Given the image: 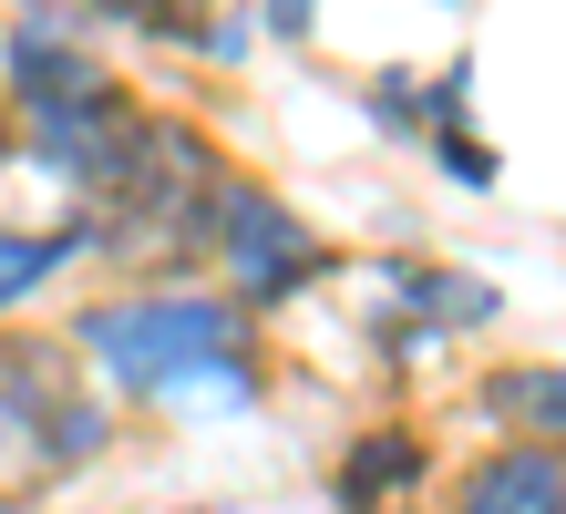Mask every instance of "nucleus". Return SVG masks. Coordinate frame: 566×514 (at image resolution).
<instances>
[{
  "instance_id": "obj_2",
  "label": "nucleus",
  "mask_w": 566,
  "mask_h": 514,
  "mask_svg": "<svg viewBox=\"0 0 566 514\" xmlns=\"http://www.w3.org/2000/svg\"><path fill=\"white\" fill-rule=\"evenodd\" d=\"M73 339L104 360V381L145 391V401H176L186 381H217L227 401H258L248 308H238V298H196V289L104 298V308H83V319H73Z\"/></svg>"
},
{
  "instance_id": "obj_6",
  "label": "nucleus",
  "mask_w": 566,
  "mask_h": 514,
  "mask_svg": "<svg viewBox=\"0 0 566 514\" xmlns=\"http://www.w3.org/2000/svg\"><path fill=\"white\" fill-rule=\"evenodd\" d=\"M422 473H432V442L412 422H381V432H360L350 453H340V504L360 514V504H381V494H412Z\"/></svg>"
},
{
  "instance_id": "obj_8",
  "label": "nucleus",
  "mask_w": 566,
  "mask_h": 514,
  "mask_svg": "<svg viewBox=\"0 0 566 514\" xmlns=\"http://www.w3.org/2000/svg\"><path fill=\"white\" fill-rule=\"evenodd\" d=\"M83 248H93V217H83V227H52V237L0 227V319H11L21 298H42V289H52V268H62V258H83Z\"/></svg>"
},
{
  "instance_id": "obj_5",
  "label": "nucleus",
  "mask_w": 566,
  "mask_h": 514,
  "mask_svg": "<svg viewBox=\"0 0 566 514\" xmlns=\"http://www.w3.org/2000/svg\"><path fill=\"white\" fill-rule=\"evenodd\" d=\"M453 514H566V453L556 442H494L484 463H463Z\"/></svg>"
},
{
  "instance_id": "obj_7",
  "label": "nucleus",
  "mask_w": 566,
  "mask_h": 514,
  "mask_svg": "<svg viewBox=\"0 0 566 514\" xmlns=\"http://www.w3.org/2000/svg\"><path fill=\"white\" fill-rule=\"evenodd\" d=\"M484 411L515 422V442H566V370H494Z\"/></svg>"
},
{
  "instance_id": "obj_1",
  "label": "nucleus",
  "mask_w": 566,
  "mask_h": 514,
  "mask_svg": "<svg viewBox=\"0 0 566 514\" xmlns=\"http://www.w3.org/2000/svg\"><path fill=\"white\" fill-rule=\"evenodd\" d=\"M11 93H21V155L42 165V176H62L73 196L104 206L124 186V165H135L145 124L135 93H124L93 52L52 42V31H31V42H11Z\"/></svg>"
},
{
  "instance_id": "obj_11",
  "label": "nucleus",
  "mask_w": 566,
  "mask_h": 514,
  "mask_svg": "<svg viewBox=\"0 0 566 514\" xmlns=\"http://www.w3.org/2000/svg\"><path fill=\"white\" fill-rule=\"evenodd\" d=\"M0 165H11V134H0Z\"/></svg>"
},
{
  "instance_id": "obj_9",
  "label": "nucleus",
  "mask_w": 566,
  "mask_h": 514,
  "mask_svg": "<svg viewBox=\"0 0 566 514\" xmlns=\"http://www.w3.org/2000/svg\"><path fill=\"white\" fill-rule=\"evenodd\" d=\"M402 308H412V329H484L494 319V289L474 279V268H412Z\"/></svg>"
},
{
  "instance_id": "obj_3",
  "label": "nucleus",
  "mask_w": 566,
  "mask_h": 514,
  "mask_svg": "<svg viewBox=\"0 0 566 514\" xmlns=\"http://www.w3.org/2000/svg\"><path fill=\"white\" fill-rule=\"evenodd\" d=\"M227 186H238V176L217 165V145H207L196 124H145V145H135V165H124V186L93 206V248L145 258V268H186V258L217 248Z\"/></svg>"
},
{
  "instance_id": "obj_4",
  "label": "nucleus",
  "mask_w": 566,
  "mask_h": 514,
  "mask_svg": "<svg viewBox=\"0 0 566 514\" xmlns=\"http://www.w3.org/2000/svg\"><path fill=\"white\" fill-rule=\"evenodd\" d=\"M217 258H227V279H238L248 308H279L298 289H319L329 268H340V248L310 227V217H289V206L269 186H227V227H217Z\"/></svg>"
},
{
  "instance_id": "obj_10",
  "label": "nucleus",
  "mask_w": 566,
  "mask_h": 514,
  "mask_svg": "<svg viewBox=\"0 0 566 514\" xmlns=\"http://www.w3.org/2000/svg\"><path fill=\"white\" fill-rule=\"evenodd\" d=\"M83 11H104L124 31H145V42H217L207 0H83Z\"/></svg>"
}]
</instances>
